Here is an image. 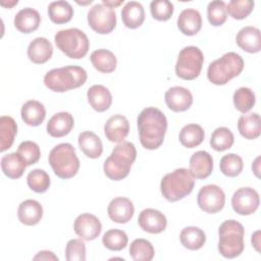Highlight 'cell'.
Listing matches in <instances>:
<instances>
[{
    "label": "cell",
    "mask_w": 261,
    "mask_h": 261,
    "mask_svg": "<svg viewBox=\"0 0 261 261\" xmlns=\"http://www.w3.org/2000/svg\"><path fill=\"white\" fill-rule=\"evenodd\" d=\"M139 138L142 146L148 150L158 149L164 141L167 119L163 112L155 107L144 108L137 118Z\"/></svg>",
    "instance_id": "1"
},
{
    "label": "cell",
    "mask_w": 261,
    "mask_h": 261,
    "mask_svg": "<svg viewBox=\"0 0 261 261\" xmlns=\"http://www.w3.org/2000/svg\"><path fill=\"white\" fill-rule=\"evenodd\" d=\"M136 158L137 150L133 143L127 141L118 143L104 162L105 175L112 180L123 179L128 175Z\"/></svg>",
    "instance_id": "2"
},
{
    "label": "cell",
    "mask_w": 261,
    "mask_h": 261,
    "mask_svg": "<svg viewBox=\"0 0 261 261\" xmlns=\"http://www.w3.org/2000/svg\"><path fill=\"white\" fill-rule=\"evenodd\" d=\"M87 71L76 65H67L49 70L44 76L45 86L53 92H66L80 88L87 81Z\"/></svg>",
    "instance_id": "3"
},
{
    "label": "cell",
    "mask_w": 261,
    "mask_h": 261,
    "mask_svg": "<svg viewBox=\"0 0 261 261\" xmlns=\"http://www.w3.org/2000/svg\"><path fill=\"white\" fill-rule=\"evenodd\" d=\"M245 229L242 223L229 219L222 222L218 228V251L224 258L240 256L245 248Z\"/></svg>",
    "instance_id": "4"
},
{
    "label": "cell",
    "mask_w": 261,
    "mask_h": 261,
    "mask_svg": "<svg viewBox=\"0 0 261 261\" xmlns=\"http://www.w3.org/2000/svg\"><path fill=\"white\" fill-rule=\"evenodd\" d=\"M195 179L187 168H177L164 175L160 182L162 196L169 202H176L193 191Z\"/></svg>",
    "instance_id": "5"
},
{
    "label": "cell",
    "mask_w": 261,
    "mask_h": 261,
    "mask_svg": "<svg viewBox=\"0 0 261 261\" xmlns=\"http://www.w3.org/2000/svg\"><path fill=\"white\" fill-rule=\"evenodd\" d=\"M48 160L54 173L62 179L74 176L80 169V159L74 147L69 143L56 145L50 151Z\"/></svg>",
    "instance_id": "6"
},
{
    "label": "cell",
    "mask_w": 261,
    "mask_h": 261,
    "mask_svg": "<svg viewBox=\"0 0 261 261\" xmlns=\"http://www.w3.org/2000/svg\"><path fill=\"white\" fill-rule=\"evenodd\" d=\"M243 68V58L236 52H227L209 64L207 77L214 85H225L231 79L238 76Z\"/></svg>",
    "instance_id": "7"
},
{
    "label": "cell",
    "mask_w": 261,
    "mask_h": 261,
    "mask_svg": "<svg viewBox=\"0 0 261 261\" xmlns=\"http://www.w3.org/2000/svg\"><path fill=\"white\" fill-rule=\"evenodd\" d=\"M57 48L67 57L80 59L86 56L90 48L87 35L76 28L61 30L54 37Z\"/></svg>",
    "instance_id": "8"
},
{
    "label": "cell",
    "mask_w": 261,
    "mask_h": 261,
    "mask_svg": "<svg viewBox=\"0 0 261 261\" xmlns=\"http://www.w3.org/2000/svg\"><path fill=\"white\" fill-rule=\"evenodd\" d=\"M204 62L202 51L196 46H187L182 48L175 63V73L178 77L192 81L199 76Z\"/></svg>",
    "instance_id": "9"
},
{
    "label": "cell",
    "mask_w": 261,
    "mask_h": 261,
    "mask_svg": "<svg viewBox=\"0 0 261 261\" xmlns=\"http://www.w3.org/2000/svg\"><path fill=\"white\" fill-rule=\"evenodd\" d=\"M88 23L93 31L100 35L111 33L116 27V13L103 3H97L92 6L88 12Z\"/></svg>",
    "instance_id": "10"
},
{
    "label": "cell",
    "mask_w": 261,
    "mask_h": 261,
    "mask_svg": "<svg viewBox=\"0 0 261 261\" xmlns=\"http://www.w3.org/2000/svg\"><path fill=\"white\" fill-rule=\"evenodd\" d=\"M199 207L206 213H217L224 207L225 195L222 189L216 185H206L198 193Z\"/></svg>",
    "instance_id": "11"
},
{
    "label": "cell",
    "mask_w": 261,
    "mask_h": 261,
    "mask_svg": "<svg viewBox=\"0 0 261 261\" xmlns=\"http://www.w3.org/2000/svg\"><path fill=\"white\" fill-rule=\"evenodd\" d=\"M259 204V194L250 187L240 188L231 197L232 209L240 215L253 214L258 209Z\"/></svg>",
    "instance_id": "12"
},
{
    "label": "cell",
    "mask_w": 261,
    "mask_h": 261,
    "mask_svg": "<svg viewBox=\"0 0 261 261\" xmlns=\"http://www.w3.org/2000/svg\"><path fill=\"white\" fill-rule=\"evenodd\" d=\"M75 233L85 241H93L102 230V224L97 216L90 213L80 214L73 223Z\"/></svg>",
    "instance_id": "13"
},
{
    "label": "cell",
    "mask_w": 261,
    "mask_h": 261,
    "mask_svg": "<svg viewBox=\"0 0 261 261\" xmlns=\"http://www.w3.org/2000/svg\"><path fill=\"white\" fill-rule=\"evenodd\" d=\"M165 103L168 108L174 112H182L188 110L193 104L192 93L180 86L169 88L164 95Z\"/></svg>",
    "instance_id": "14"
},
{
    "label": "cell",
    "mask_w": 261,
    "mask_h": 261,
    "mask_svg": "<svg viewBox=\"0 0 261 261\" xmlns=\"http://www.w3.org/2000/svg\"><path fill=\"white\" fill-rule=\"evenodd\" d=\"M138 223L144 231L149 233H160L166 228L167 219L159 210L146 208L141 211L138 218Z\"/></svg>",
    "instance_id": "15"
},
{
    "label": "cell",
    "mask_w": 261,
    "mask_h": 261,
    "mask_svg": "<svg viewBox=\"0 0 261 261\" xmlns=\"http://www.w3.org/2000/svg\"><path fill=\"white\" fill-rule=\"evenodd\" d=\"M135 212V207L133 202L125 197H117L110 201L107 213L109 218L116 223H126L128 222Z\"/></svg>",
    "instance_id": "16"
},
{
    "label": "cell",
    "mask_w": 261,
    "mask_h": 261,
    "mask_svg": "<svg viewBox=\"0 0 261 261\" xmlns=\"http://www.w3.org/2000/svg\"><path fill=\"white\" fill-rule=\"evenodd\" d=\"M129 132V122L124 115L115 114L108 118L104 125L106 138L113 143L124 141Z\"/></svg>",
    "instance_id": "17"
},
{
    "label": "cell",
    "mask_w": 261,
    "mask_h": 261,
    "mask_svg": "<svg viewBox=\"0 0 261 261\" xmlns=\"http://www.w3.org/2000/svg\"><path fill=\"white\" fill-rule=\"evenodd\" d=\"M238 46L248 53H257L261 50V37L260 30L247 25L242 28L236 37Z\"/></svg>",
    "instance_id": "18"
},
{
    "label": "cell",
    "mask_w": 261,
    "mask_h": 261,
    "mask_svg": "<svg viewBox=\"0 0 261 261\" xmlns=\"http://www.w3.org/2000/svg\"><path fill=\"white\" fill-rule=\"evenodd\" d=\"M213 169L212 156L206 151H197L190 158V172L198 179L208 177Z\"/></svg>",
    "instance_id": "19"
},
{
    "label": "cell",
    "mask_w": 261,
    "mask_h": 261,
    "mask_svg": "<svg viewBox=\"0 0 261 261\" xmlns=\"http://www.w3.org/2000/svg\"><path fill=\"white\" fill-rule=\"evenodd\" d=\"M74 124L73 116L68 112H58L47 122V133L53 138H62L68 135Z\"/></svg>",
    "instance_id": "20"
},
{
    "label": "cell",
    "mask_w": 261,
    "mask_h": 261,
    "mask_svg": "<svg viewBox=\"0 0 261 261\" xmlns=\"http://www.w3.org/2000/svg\"><path fill=\"white\" fill-rule=\"evenodd\" d=\"M17 216L22 224L29 226L36 225L43 217V207L36 200H24L18 206Z\"/></svg>",
    "instance_id": "21"
},
{
    "label": "cell",
    "mask_w": 261,
    "mask_h": 261,
    "mask_svg": "<svg viewBox=\"0 0 261 261\" xmlns=\"http://www.w3.org/2000/svg\"><path fill=\"white\" fill-rule=\"evenodd\" d=\"M53 54V47L50 41L43 37L34 39L28 47V57L36 64H43L47 62Z\"/></svg>",
    "instance_id": "22"
},
{
    "label": "cell",
    "mask_w": 261,
    "mask_h": 261,
    "mask_svg": "<svg viewBox=\"0 0 261 261\" xmlns=\"http://www.w3.org/2000/svg\"><path fill=\"white\" fill-rule=\"evenodd\" d=\"M177 28L186 36H194L202 28L200 12L194 8L184 9L177 18Z\"/></svg>",
    "instance_id": "23"
},
{
    "label": "cell",
    "mask_w": 261,
    "mask_h": 261,
    "mask_svg": "<svg viewBox=\"0 0 261 261\" xmlns=\"http://www.w3.org/2000/svg\"><path fill=\"white\" fill-rule=\"evenodd\" d=\"M41 22L40 13L31 7L20 9L14 16V27L23 34L36 31Z\"/></svg>",
    "instance_id": "24"
},
{
    "label": "cell",
    "mask_w": 261,
    "mask_h": 261,
    "mask_svg": "<svg viewBox=\"0 0 261 261\" xmlns=\"http://www.w3.org/2000/svg\"><path fill=\"white\" fill-rule=\"evenodd\" d=\"M87 98L92 108L98 112H104L111 106L112 96L110 91L102 85H94L89 88Z\"/></svg>",
    "instance_id": "25"
},
{
    "label": "cell",
    "mask_w": 261,
    "mask_h": 261,
    "mask_svg": "<svg viewBox=\"0 0 261 261\" xmlns=\"http://www.w3.org/2000/svg\"><path fill=\"white\" fill-rule=\"evenodd\" d=\"M121 19L128 29L141 27L145 20V10L143 5L137 1L127 2L121 9Z\"/></svg>",
    "instance_id": "26"
},
{
    "label": "cell",
    "mask_w": 261,
    "mask_h": 261,
    "mask_svg": "<svg viewBox=\"0 0 261 261\" xmlns=\"http://www.w3.org/2000/svg\"><path fill=\"white\" fill-rule=\"evenodd\" d=\"M79 146L82 152L89 158H99L103 152V145L101 139L93 132L87 130L80 134Z\"/></svg>",
    "instance_id": "27"
},
{
    "label": "cell",
    "mask_w": 261,
    "mask_h": 261,
    "mask_svg": "<svg viewBox=\"0 0 261 261\" xmlns=\"http://www.w3.org/2000/svg\"><path fill=\"white\" fill-rule=\"evenodd\" d=\"M20 114L24 123L30 126H38L44 121L46 110L41 102L37 100H29L22 105Z\"/></svg>",
    "instance_id": "28"
},
{
    "label": "cell",
    "mask_w": 261,
    "mask_h": 261,
    "mask_svg": "<svg viewBox=\"0 0 261 261\" xmlns=\"http://www.w3.org/2000/svg\"><path fill=\"white\" fill-rule=\"evenodd\" d=\"M25 167H27V164L24 160L17 152L4 155L1 158L2 171L9 178H12V179L19 178L23 174Z\"/></svg>",
    "instance_id": "29"
},
{
    "label": "cell",
    "mask_w": 261,
    "mask_h": 261,
    "mask_svg": "<svg viewBox=\"0 0 261 261\" xmlns=\"http://www.w3.org/2000/svg\"><path fill=\"white\" fill-rule=\"evenodd\" d=\"M238 129L242 137L254 140L260 136V116L258 113L243 114L238 120Z\"/></svg>",
    "instance_id": "30"
},
{
    "label": "cell",
    "mask_w": 261,
    "mask_h": 261,
    "mask_svg": "<svg viewBox=\"0 0 261 261\" xmlns=\"http://www.w3.org/2000/svg\"><path fill=\"white\" fill-rule=\"evenodd\" d=\"M93 66L100 72L110 73L115 70L117 59L115 55L107 49H98L90 56Z\"/></svg>",
    "instance_id": "31"
},
{
    "label": "cell",
    "mask_w": 261,
    "mask_h": 261,
    "mask_svg": "<svg viewBox=\"0 0 261 261\" xmlns=\"http://www.w3.org/2000/svg\"><path fill=\"white\" fill-rule=\"evenodd\" d=\"M181 245L192 251L201 249L206 243L205 232L196 226H187L182 228L179 234Z\"/></svg>",
    "instance_id": "32"
},
{
    "label": "cell",
    "mask_w": 261,
    "mask_h": 261,
    "mask_svg": "<svg viewBox=\"0 0 261 261\" xmlns=\"http://www.w3.org/2000/svg\"><path fill=\"white\" fill-rule=\"evenodd\" d=\"M205 137L204 129L200 124L189 123L185 125L178 135L180 144L186 148H195L199 146Z\"/></svg>",
    "instance_id": "33"
},
{
    "label": "cell",
    "mask_w": 261,
    "mask_h": 261,
    "mask_svg": "<svg viewBox=\"0 0 261 261\" xmlns=\"http://www.w3.org/2000/svg\"><path fill=\"white\" fill-rule=\"evenodd\" d=\"M17 133V125L11 116L3 115L0 117V151L8 150L13 142Z\"/></svg>",
    "instance_id": "34"
},
{
    "label": "cell",
    "mask_w": 261,
    "mask_h": 261,
    "mask_svg": "<svg viewBox=\"0 0 261 261\" xmlns=\"http://www.w3.org/2000/svg\"><path fill=\"white\" fill-rule=\"evenodd\" d=\"M48 15L54 23H66L73 16V8L67 1H54L48 6Z\"/></svg>",
    "instance_id": "35"
},
{
    "label": "cell",
    "mask_w": 261,
    "mask_h": 261,
    "mask_svg": "<svg viewBox=\"0 0 261 261\" xmlns=\"http://www.w3.org/2000/svg\"><path fill=\"white\" fill-rule=\"evenodd\" d=\"M234 137L231 130L227 127L220 126L213 130L211 138H210V145L211 147L218 152L225 151L233 145Z\"/></svg>",
    "instance_id": "36"
},
{
    "label": "cell",
    "mask_w": 261,
    "mask_h": 261,
    "mask_svg": "<svg viewBox=\"0 0 261 261\" xmlns=\"http://www.w3.org/2000/svg\"><path fill=\"white\" fill-rule=\"evenodd\" d=\"M128 252L135 261H151L155 254L153 245L145 239H136L130 244Z\"/></svg>",
    "instance_id": "37"
},
{
    "label": "cell",
    "mask_w": 261,
    "mask_h": 261,
    "mask_svg": "<svg viewBox=\"0 0 261 261\" xmlns=\"http://www.w3.org/2000/svg\"><path fill=\"white\" fill-rule=\"evenodd\" d=\"M232 100L236 109L242 113H246L254 107L256 97L250 88L241 87L234 91Z\"/></svg>",
    "instance_id": "38"
},
{
    "label": "cell",
    "mask_w": 261,
    "mask_h": 261,
    "mask_svg": "<svg viewBox=\"0 0 261 261\" xmlns=\"http://www.w3.org/2000/svg\"><path fill=\"white\" fill-rule=\"evenodd\" d=\"M128 238L126 233L121 229H109L107 230L103 238L102 243L105 248L111 251H121L127 245Z\"/></svg>",
    "instance_id": "39"
},
{
    "label": "cell",
    "mask_w": 261,
    "mask_h": 261,
    "mask_svg": "<svg viewBox=\"0 0 261 261\" xmlns=\"http://www.w3.org/2000/svg\"><path fill=\"white\" fill-rule=\"evenodd\" d=\"M220 170L221 172L229 177H236L238 176L244 168V162L241 156L230 153L227 155H224L220 159Z\"/></svg>",
    "instance_id": "40"
},
{
    "label": "cell",
    "mask_w": 261,
    "mask_h": 261,
    "mask_svg": "<svg viewBox=\"0 0 261 261\" xmlns=\"http://www.w3.org/2000/svg\"><path fill=\"white\" fill-rule=\"evenodd\" d=\"M27 182L32 191L36 193H45L50 187V176L45 170L36 168L29 172Z\"/></svg>",
    "instance_id": "41"
},
{
    "label": "cell",
    "mask_w": 261,
    "mask_h": 261,
    "mask_svg": "<svg viewBox=\"0 0 261 261\" xmlns=\"http://www.w3.org/2000/svg\"><path fill=\"white\" fill-rule=\"evenodd\" d=\"M254 1L252 0H231L226 4V12L234 19L246 18L254 8Z\"/></svg>",
    "instance_id": "42"
},
{
    "label": "cell",
    "mask_w": 261,
    "mask_h": 261,
    "mask_svg": "<svg viewBox=\"0 0 261 261\" xmlns=\"http://www.w3.org/2000/svg\"><path fill=\"white\" fill-rule=\"evenodd\" d=\"M207 17L212 25H222L227 18L225 2L220 0L211 1L207 6Z\"/></svg>",
    "instance_id": "43"
},
{
    "label": "cell",
    "mask_w": 261,
    "mask_h": 261,
    "mask_svg": "<svg viewBox=\"0 0 261 261\" xmlns=\"http://www.w3.org/2000/svg\"><path fill=\"white\" fill-rule=\"evenodd\" d=\"M173 4L168 0H154L150 3V11L156 20H168L173 14Z\"/></svg>",
    "instance_id": "44"
},
{
    "label": "cell",
    "mask_w": 261,
    "mask_h": 261,
    "mask_svg": "<svg viewBox=\"0 0 261 261\" xmlns=\"http://www.w3.org/2000/svg\"><path fill=\"white\" fill-rule=\"evenodd\" d=\"M17 153L22 157L27 166L35 164L41 157V151L39 146L32 141H24L19 144Z\"/></svg>",
    "instance_id": "45"
},
{
    "label": "cell",
    "mask_w": 261,
    "mask_h": 261,
    "mask_svg": "<svg viewBox=\"0 0 261 261\" xmlns=\"http://www.w3.org/2000/svg\"><path fill=\"white\" fill-rule=\"evenodd\" d=\"M65 259L67 261H85L86 246L82 240L72 239L67 242L65 247Z\"/></svg>",
    "instance_id": "46"
},
{
    "label": "cell",
    "mask_w": 261,
    "mask_h": 261,
    "mask_svg": "<svg viewBox=\"0 0 261 261\" xmlns=\"http://www.w3.org/2000/svg\"><path fill=\"white\" fill-rule=\"evenodd\" d=\"M34 260H54L58 261V257L51 251H40L34 258Z\"/></svg>",
    "instance_id": "47"
},
{
    "label": "cell",
    "mask_w": 261,
    "mask_h": 261,
    "mask_svg": "<svg viewBox=\"0 0 261 261\" xmlns=\"http://www.w3.org/2000/svg\"><path fill=\"white\" fill-rule=\"evenodd\" d=\"M251 242L253 247L257 252H260V230H256L251 238Z\"/></svg>",
    "instance_id": "48"
},
{
    "label": "cell",
    "mask_w": 261,
    "mask_h": 261,
    "mask_svg": "<svg viewBox=\"0 0 261 261\" xmlns=\"http://www.w3.org/2000/svg\"><path fill=\"white\" fill-rule=\"evenodd\" d=\"M102 3L110 8H114L119 6L120 4L123 3V0H119V1H111V0H102Z\"/></svg>",
    "instance_id": "49"
},
{
    "label": "cell",
    "mask_w": 261,
    "mask_h": 261,
    "mask_svg": "<svg viewBox=\"0 0 261 261\" xmlns=\"http://www.w3.org/2000/svg\"><path fill=\"white\" fill-rule=\"evenodd\" d=\"M259 160H260V157H257V158L255 159L254 163L252 164V169H253V171H254V173L256 174L257 177H259V171H260V169H259V166H260Z\"/></svg>",
    "instance_id": "50"
},
{
    "label": "cell",
    "mask_w": 261,
    "mask_h": 261,
    "mask_svg": "<svg viewBox=\"0 0 261 261\" xmlns=\"http://www.w3.org/2000/svg\"><path fill=\"white\" fill-rule=\"evenodd\" d=\"M15 4H17V1H11V2H8V3H5V2L1 1V5L4 6V7H7V8H10V7H12Z\"/></svg>",
    "instance_id": "51"
}]
</instances>
